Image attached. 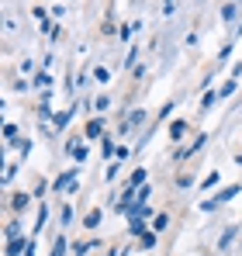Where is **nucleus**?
Returning a JSON list of instances; mask_svg holds the SVG:
<instances>
[{"label":"nucleus","mask_w":242,"mask_h":256,"mask_svg":"<svg viewBox=\"0 0 242 256\" xmlns=\"http://www.w3.org/2000/svg\"><path fill=\"white\" fill-rule=\"evenodd\" d=\"M104 122H90V125H86V135H90V138H94V135H100V132H104Z\"/></svg>","instance_id":"39448f33"},{"label":"nucleus","mask_w":242,"mask_h":256,"mask_svg":"<svg viewBox=\"0 0 242 256\" xmlns=\"http://www.w3.org/2000/svg\"><path fill=\"white\" fill-rule=\"evenodd\" d=\"M222 18L232 21V18H236V4H225V7H222Z\"/></svg>","instance_id":"423d86ee"},{"label":"nucleus","mask_w":242,"mask_h":256,"mask_svg":"<svg viewBox=\"0 0 242 256\" xmlns=\"http://www.w3.org/2000/svg\"><path fill=\"white\" fill-rule=\"evenodd\" d=\"M14 208H18V212H24V208H28V198H24V194H18V198H14Z\"/></svg>","instance_id":"0eeeda50"},{"label":"nucleus","mask_w":242,"mask_h":256,"mask_svg":"<svg viewBox=\"0 0 242 256\" xmlns=\"http://www.w3.org/2000/svg\"><path fill=\"white\" fill-rule=\"evenodd\" d=\"M70 156H76V160H86V149H83L80 142H70Z\"/></svg>","instance_id":"f03ea898"},{"label":"nucleus","mask_w":242,"mask_h":256,"mask_svg":"<svg viewBox=\"0 0 242 256\" xmlns=\"http://www.w3.org/2000/svg\"><path fill=\"white\" fill-rule=\"evenodd\" d=\"M62 253H66V239L59 236V239H56V246H52V256H62Z\"/></svg>","instance_id":"20e7f679"},{"label":"nucleus","mask_w":242,"mask_h":256,"mask_svg":"<svg viewBox=\"0 0 242 256\" xmlns=\"http://www.w3.org/2000/svg\"><path fill=\"white\" fill-rule=\"evenodd\" d=\"M73 180H76L73 173H62V176L56 180V190H70V187H73Z\"/></svg>","instance_id":"f257e3e1"},{"label":"nucleus","mask_w":242,"mask_h":256,"mask_svg":"<svg viewBox=\"0 0 242 256\" xmlns=\"http://www.w3.org/2000/svg\"><path fill=\"white\" fill-rule=\"evenodd\" d=\"M97 222H100V212H90V214H86V228H94Z\"/></svg>","instance_id":"6e6552de"},{"label":"nucleus","mask_w":242,"mask_h":256,"mask_svg":"<svg viewBox=\"0 0 242 256\" xmlns=\"http://www.w3.org/2000/svg\"><path fill=\"white\" fill-rule=\"evenodd\" d=\"M21 250H28V246H24V239H10V246H7V253L14 256V253H21Z\"/></svg>","instance_id":"7ed1b4c3"}]
</instances>
